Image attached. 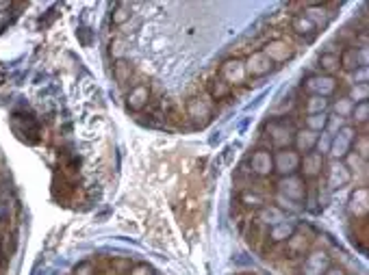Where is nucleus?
<instances>
[{"instance_id":"nucleus-40","label":"nucleus","mask_w":369,"mask_h":275,"mask_svg":"<svg viewBox=\"0 0 369 275\" xmlns=\"http://www.w3.org/2000/svg\"><path fill=\"white\" fill-rule=\"evenodd\" d=\"M13 7H16L13 3H0V18H7Z\"/></svg>"},{"instance_id":"nucleus-44","label":"nucleus","mask_w":369,"mask_h":275,"mask_svg":"<svg viewBox=\"0 0 369 275\" xmlns=\"http://www.w3.org/2000/svg\"><path fill=\"white\" fill-rule=\"evenodd\" d=\"M241 275H248V273H241Z\"/></svg>"},{"instance_id":"nucleus-25","label":"nucleus","mask_w":369,"mask_h":275,"mask_svg":"<svg viewBox=\"0 0 369 275\" xmlns=\"http://www.w3.org/2000/svg\"><path fill=\"white\" fill-rule=\"evenodd\" d=\"M239 204L243 208H252V210H261L265 206V197L259 193V191H250V189H243L241 195H239Z\"/></svg>"},{"instance_id":"nucleus-11","label":"nucleus","mask_w":369,"mask_h":275,"mask_svg":"<svg viewBox=\"0 0 369 275\" xmlns=\"http://www.w3.org/2000/svg\"><path fill=\"white\" fill-rule=\"evenodd\" d=\"M268 141L278 150H287L293 143V128L285 121H272L268 124Z\"/></svg>"},{"instance_id":"nucleus-33","label":"nucleus","mask_w":369,"mask_h":275,"mask_svg":"<svg viewBox=\"0 0 369 275\" xmlns=\"http://www.w3.org/2000/svg\"><path fill=\"white\" fill-rule=\"evenodd\" d=\"M352 152H357L363 161H367V156H369V136H367V132H359L357 134V139H354V143H352Z\"/></svg>"},{"instance_id":"nucleus-42","label":"nucleus","mask_w":369,"mask_h":275,"mask_svg":"<svg viewBox=\"0 0 369 275\" xmlns=\"http://www.w3.org/2000/svg\"><path fill=\"white\" fill-rule=\"evenodd\" d=\"M3 76H5V68H3V65H0V79H3Z\"/></svg>"},{"instance_id":"nucleus-29","label":"nucleus","mask_w":369,"mask_h":275,"mask_svg":"<svg viewBox=\"0 0 369 275\" xmlns=\"http://www.w3.org/2000/svg\"><path fill=\"white\" fill-rule=\"evenodd\" d=\"M354 243H359L361 249H367V241H369V227L367 219H354Z\"/></svg>"},{"instance_id":"nucleus-15","label":"nucleus","mask_w":369,"mask_h":275,"mask_svg":"<svg viewBox=\"0 0 369 275\" xmlns=\"http://www.w3.org/2000/svg\"><path fill=\"white\" fill-rule=\"evenodd\" d=\"M187 115L198 121V124H206L211 119V104L204 96H194L187 100Z\"/></svg>"},{"instance_id":"nucleus-7","label":"nucleus","mask_w":369,"mask_h":275,"mask_svg":"<svg viewBox=\"0 0 369 275\" xmlns=\"http://www.w3.org/2000/svg\"><path fill=\"white\" fill-rule=\"evenodd\" d=\"M261 52L272 61V65H276V63H287V61L295 54V45H293L289 39L276 37V39H270L268 43H265Z\"/></svg>"},{"instance_id":"nucleus-13","label":"nucleus","mask_w":369,"mask_h":275,"mask_svg":"<svg viewBox=\"0 0 369 275\" xmlns=\"http://www.w3.org/2000/svg\"><path fill=\"white\" fill-rule=\"evenodd\" d=\"M348 212L352 215V219H367V212H369V189L367 187H357L350 193Z\"/></svg>"},{"instance_id":"nucleus-5","label":"nucleus","mask_w":369,"mask_h":275,"mask_svg":"<svg viewBox=\"0 0 369 275\" xmlns=\"http://www.w3.org/2000/svg\"><path fill=\"white\" fill-rule=\"evenodd\" d=\"M248 172L257 178H268L274 174V154L268 147L255 150L248 159Z\"/></svg>"},{"instance_id":"nucleus-1","label":"nucleus","mask_w":369,"mask_h":275,"mask_svg":"<svg viewBox=\"0 0 369 275\" xmlns=\"http://www.w3.org/2000/svg\"><path fill=\"white\" fill-rule=\"evenodd\" d=\"M313 245V230L304 225H295L293 234L285 241V256L289 258H298L311 252Z\"/></svg>"},{"instance_id":"nucleus-38","label":"nucleus","mask_w":369,"mask_h":275,"mask_svg":"<svg viewBox=\"0 0 369 275\" xmlns=\"http://www.w3.org/2000/svg\"><path fill=\"white\" fill-rule=\"evenodd\" d=\"M128 275H154V271L148 265H135L132 269H128Z\"/></svg>"},{"instance_id":"nucleus-43","label":"nucleus","mask_w":369,"mask_h":275,"mask_svg":"<svg viewBox=\"0 0 369 275\" xmlns=\"http://www.w3.org/2000/svg\"><path fill=\"white\" fill-rule=\"evenodd\" d=\"M0 252H3V236H0Z\"/></svg>"},{"instance_id":"nucleus-45","label":"nucleus","mask_w":369,"mask_h":275,"mask_svg":"<svg viewBox=\"0 0 369 275\" xmlns=\"http://www.w3.org/2000/svg\"><path fill=\"white\" fill-rule=\"evenodd\" d=\"M0 258H3V256H0Z\"/></svg>"},{"instance_id":"nucleus-14","label":"nucleus","mask_w":369,"mask_h":275,"mask_svg":"<svg viewBox=\"0 0 369 275\" xmlns=\"http://www.w3.org/2000/svg\"><path fill=\"white\" fill-rule=\"evenodd\" d=\"M150 98H152V91L148 85H135L128 94H126V109L132 111V113H139L143 111L148 104H150Z\"/></svg>"},{"instance_id":"nucleus-17","label":"nucleus","mask_w":369,"mask_h":275,"mask_svg":"<svg viewBox=\"0 0 369 275\" xmlns=\"http://www.w3.org/2000/svg\"><path fill=\"white\" fill-rule=\"evenodd\" d=\"M291 30H293L295 37H300L304 41H311L317 35V26L313 24V20H308L304 13L293 15V18H291Z\"/></svg>"},{"instance_id":"nucleus-30","label":"nucleus","mask_w":369,"mask_h":275,"mask_svg":"<svg viewBox=\"0 0 369 275\" xmlns=\"http://www.w3.org/2000/svg\"><path fill=\"white\" fill-rule=\"evenodd\" d=\"M352 121L357 126H367V121H369V102H359V104H354V109H352ZM354 126V128H357Z\"/></svg>"},{"instance_id":"nucleus-2","label":"nucleus","mask_w":369,"mask_h":275,"mask_svg":"<svg viewBox=\"0 0 369 275\" xmlns=\"http://www.w3.org/2000/svg\"><path fill=\"white\" fill-rule=\"evenodd\" d=\"M276 191L283 195L287 202L300 204V202L306 200V182H304V178H300L298 174L280 178V180L276 182Z\"/></svg>"},{"instance_id":"nucleus-19","label":"nucleus","mask_w":369,"mask_h":275,"mask_svg":"<svg viewBox=\"0 0 369 275\" xmlns=\"http://www.w3.org/2000/svg\"><path fill=\"white\" fill-rule=\"evenodd\" d=\"M293 230H295V223L287 219L274 223L268 232V245H285V241L293 234Z\"/></svg>"},{"instance_id":"nucleus-16","label":"nucleus","mask_w":369,"mask_h":275,"mask_svg":"<svg viewBox=\"0 0 369 275\" xmlns=\"http://www.w3.org/2000/svg\"><path fill=\"white\" fill-rule=\"evenodd\" d=\"M323 165H326V161H323V156L319 154V152H308V154L300 156V167H298V170L302 172L300 178H308V180L317 178L323 170Z\"/></svg>"},{"instance_id":"nucleus-27","label":"nucleus","mask_w":369,"mask_h":275,"mask_svg":"<svg viewBox=\"0 0 369 275\" xmlns=\"http://www.w3.org/2000/svg\"><path fill=\"white\" fill-rule=\"evenodd\" d=\"M330 106V100L328 98H319V96H311L304 104V111L306 115H319V113H326Z\"/></svg>"},{"instance_id":"nucleus-10","label":"nucleus","mask_w":369,"mask_h":275,"mask_svg":"<svg viewBox=\"0 0 369 275\" xmlns=\"http://www.w3.org/2000/svg\"><path fill=\"white\" fill-rule=\"evenodd\" d=\"M243 68H246L248 79H263V76H268V74L274 70L272 61L265 57L261 50L250 52V54L243 59Z\"/></svg>"},{"instance_id":"nucleus-23","label":"nucleus","mask_w":369,"mask_h":275,"mask_svg":"<svg viewBox=\"0 0 369 275\" xmlns=\"http://www.w3.org/2000/svg\"><path fill=\"white\" fill-rule=\"evenodd\" d=\"M339 65H341V70H346V72H357L361 68L357 45H350V48H346L341 54H339Z\"/></svg>"},{"instance_id":"nucleus-22","label":"nucleus","mask_w":369,"mask_h":275,"mask_svg":"<svg viewBox=\"0 0 369 275\" xmlns=\"http://www.w3.org/2000/svg\"><path fill=\"white\" fill-rule=\"evenodd\" d=\"M132 74H135V65L130 63L126 59H117L115 65H113V79L117 81V85H126L130 83Z\"/></svg>"},{"instance_id":"nucleus-39","label":"nucleus","mask_w":369,"mask_h":275,"mask_svg":"<svg viewBox=\"0 0 369 275\" xmlns=\"http://www.w3.org/2000/svg\"><path fill=\"white\" fill-rule=\"evenodd\" d=\"M359 83H367V68H359L354 72V85H359Z\"/></svg>"},{"instance_id":"nucleus-24","label":"nucleus","mask_w":369,"mask_h":275,"mask_svg":"<svg viewBox=\"0 0 369 275\" xmlns=\"http://www.w3.org/2000/svg\"><path fill=\"white\" fill-rule=\"evenodd\" d=\"M328 121H330V117H328L326 113L306 115V117H304V128H306V130H311V132H315V134H321V132H326Z\"/></svg>"},{"instance_id":"nucleus-6","label":"nucleus","mask_w":369,"mask_h":275,"mask_svg":"<svg viewBox=\"0 0 369 275\" xmlns=\"http://www.w3.org/2000/svg\"><path fill=\"white\" fill-rule=\"evenodd\" d=\"M332 267V258L326 249H311L300 267L302 275H323Z\"/></svg>"},{"instance_id":"nucleus-20","label":"nucleus","mask_w":369,"mask_h":275,"mask_svg":"<svg viewBox=\"0 0 369 275\" xmlns=\"http://www.w3.org/2000/svg\"><path fill=\"white\" fill-rule=\"evenodd\" d=\"M317 136L315 132L311 130H298V132H293V145H295V152H302V154H308V152H315V143H317Z\"/></svg>"},{"instance_id":"nucleus-36","label":"nucleus","mask_w":369,"mask_h":275,"mask_svg":"<svg viewBox=\"0 0 369 275\" xmlns=\"http://www.w3.org/2000/svg\"><path fill=\"white\" fill-rule=\"evenodd\" d=\"M315 150L319 152V154H328V150H330V134L328 132H321L317 136V143H315Z\"/></svg>"},{"instance_id":"nucleus-26","label":"nucleus","mask_w":369,"mask_h":275,"mask_svg":"<svg viewBox=\"0 0 369 275\" xmlns=\"http://www.w3.org/2000/svg\"><path fill=\"white\" fill-rule=\"evenodd\" d=\"M317 65H319L321 74H326V76H332L335 72L341 70V65H339V54L337 52H323L317 59Z\"/></svg>"},{"instance_id":"nucleus-12","label":"nucleus","mask_w":369,"mask_h":275,"mask_svg":"<svg viewBox=\"0 0 369 275\" xmlns=\"http://www.w3.org/2000/svg\"><path fill=\"white\" fill-rule=\"evenodd\" d=\"M268 232H270V225H265V223L259 221L257 217H252L250 221H246L243 234H246V241H248L255 249H263L265 245H268Z\"/></svg>"},{"instance_id":"nucleus-9","label":"nucleus","mask_w":369,"mask_h":275,"mask_svg":"<svg viewBox=\"0 0 369 275\" xmlns=\"http://www.w3.org/2000/svg\"><path fill=\"white\" fill-rule=\"evenodd\" d=\"M300 167V154L295 150H278L274 154V172L283 178V176H293Z\"/></svg>"},{"instance_id":"nucleus-21","label":"nucleus","mask_w":369,"mask_h":275,"mask_svg":"<svg viewBox=\"0 0 369 275\" xmlns=\"http://www.w3.org/2000/svg\"><path fill=\"white\" fill-rule=\"evenodd\" d=\"M206 91H209V98L211 100H226V98H230L232 96V89L219 79V76H213V79L206 83Z\"/></svg>"},{"instance_id":"nucleus-35","label":"nucleus","mask_w":369,"mask_h":275,"mask_svg":"<svg viewBox=\"0 0 369 275\" xmlns=\"http://www.w3.org/2000/svg\"><path fill=\"white\" fill-rule=\"evenodd\" d=\"M72 275H98V267L92 261H83L72 269Z\"/></svg>"},{"instance_id":"nucleus-18","label":"nucleus","mask_w":369,"mask_h":275,"mask_svg":"<svg viewBox=\"0 0 369 275\" xmlns=\"http://www.w3.org/2000/svg\"><path fill=\"white\" fill-rule=\"evenodd\" d=\"M352 180V174L346 170L343 163L335 161L330 167H328V189L337 191V189H343L346 185H350Z\"/></svg>"},{"instance_id":"nucleus-4","label":"nucleus","mask_w":369,"mask_h":275,"mask_svg":"<svg viewBox=\"0 0 369 275\" xmlns=\"http://www.w3.org/2000/svg\"><path fill=\"white\" fill-rule=\"evenodd\" d=\"M219 79L224 81L230 89L232 87H241L248 81V74H246V68H243V59H239V57L226 59L224 63H221V68H219Z\"/></svg>"},{"instance_id":"nucleus-41","label":"nucleus","mask_w":369,"mask_h":275,"mask_svg":"<svg viewBox=\"0 0 369 275\" xmlns=\"http://www.w3.org/2000/svg\"><path fill=\"white\" fill-rule=\"evenodd\" d=\"M323 275H348V273H346V269H341V267H330Z\"/></svg>"},{"instance_id":"nucleus-8","label":"nucleus","mask_w":369,"mask_h":275,"mask_svg":"<svg viewBox=\"0 0 369 275\" xmlns=\"http://www.w3.org/2000/svg\"><path fill=\"white\" fill-rule=\"evenodd\" d=\"M339 87V81L335 76H326V74H315L311 79L304 81V89L311 96H319V98H330L335 96V91Z\"/></svg>"},{"instance_id":"nucleus-31","label":"nucleus","mask_w":369,"mask_h":275,"mask_svg":"<svg viewBox=\"0 0 369 275\" xmlns=\"http://www.w3.org/2000/svg\"><path fill=\"white\" fill-rule=\"evenodd\" d=\"M352 104H359V102H367L369 98V85L367 83H359V85H352L348 96H346Z\"/></svg>"},{"instance_id":"nucleus-28","label":"nucleus","mask_w":369,"mask_h":275,"mask_svg":"<svg viewBox=\"0 0 369 275\" xmlns=\"http://www.w3.org/2000/svg\"><path fill=\"white\" fill-rule=\"evenodd\" d=\"M130 15H132V7L126 5V3H117L111 11V22L115 26H122L130 20Z\"/></svg>"},{"instance_id":"nucleus-3","label":"nucleus","mask_w":369,"mask_h":275,"mask_svg":"<svg viewBox=\"0 0 369 275\" xmlns=\"http://www.w3.org/2000/svg\"><path fill=\"white\" fill-rule=\"evenodd\" d=\"M359 130L354 126H341L332 136H330V150L328 154L335 159V161H343L346 154L352 150V143L357 139Z\"/></svg>"},{"instance_id":"nucleus-37","label":"nucleus","mask_w":369,"mask_h":275,"mask_svg":"<svg viewBox=\"0 0 369 275\" xmlns=\"http://www.w3.org/2000/svg\"><path fill=\"white\" fill-rule=\"evenodd\" d=\"M122 52H124V41H122L120 37H115V39L111 41V54H113L115 59H122Z\"/></svg>"},{"instance_id":"nucleus-34","label":"nucleus","mask_w":369,"mask_h":275,"mask_svg":"<svg viewBox=\"0 0 369 275\" xmlns=\"http://www.w3.org/2000/svg\"><path fill=\"white\" fill-rule=\"evenodd\" d=\"M332 109H335V113H337V117H339V119H346V117H350V115H352L354 104H352L348 98H339V100L332 104Z\"/></svg>"},{"instance_id":"nucleus-32","label":"nucleus","mask_w":369,"mask_h":275,"mask_svg":"<svg viewBox=\"0 0 369 275\" xmlns=\"http://www.w3.org/2000/svg\"><path fill=\"white\" fill-rule=\"evenodd\" d=\"M343 165H346V170L352 174V172H363V170H367V161H363L357 152H348L346 154V159H343Z\"/></svg>"}]
</instances>
